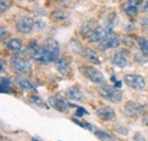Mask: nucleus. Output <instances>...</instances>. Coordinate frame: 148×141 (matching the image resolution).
Returning a JSON list of instances; mask_svg holds the SVG:
<instances>
[{"instance_id":"nucleus-10","label":"nucleus","mask_w":148,"mask_h":141,"mask_svg":"<svg viewBox=\"0 0 148 141\" xmlns=\"http://www.w3.org/2000/svg\"><path fill=\"white\" fill-rule=\"evenodd\" d=\"M110 62H111L113 66H116V67H120V68H123V67L128 66V64H129L128 56L124 53V50L114 51L110 57Z\"/></svg>"},{"instance_id":"nucleus-35","label":"nucleus","mask_w":148,"mask_h":141,"mask_svg":"<svg viewBox=\"0 0 148 141\" xmlns=\"http://www.w3.org/2000/svg\"><path fill=\"white\" fill-rule=\"evenodd\" d=\"M21 1H30V2H36L37 0H21Z\"/></svg>"},{"instance_id":"nucleus-17","label":"nucleus","mask_w":148,"mask_h":141,"mask_svg":"<svg viewBox=\"0 0 148 141\" xmlns=\"http://www.w3.org/2000/svg\"><path fill=\"white\" fill-rule=\"evenodd\" d=\"M96 114L103 121H111L113 118H115V115H116L115 110L110 107H100L96 110Z\"/></svg>"},{"instance_id":"nucleus-18","label":"nucleus","mask_w":148,"mask_h":141,"mask_svg":"<svg viewBox=\"0 0 148 141\" xmlns=\"http://www.w3.org/2000/svg\"><path fill=\"white\" fill-rule=\"evenodd\" d=\"M93 134L98 140L100 141H116V137L113 133L108 132V131H105V130H98L97 129L93 132Z\"/></svg>"},{"instance_id":"nucleus-29","label":"nucleus","mask_w":148,"mask_h":141,"mask_svg":"<svg viewBox=\"0 0 148 141\" xmlns=\"http://www.w3.org/2000/svg\"><path fill=\"white\" fill-rule=\"evenodd\" d=\"M9 5L10 2L9 1H5V0H1V14L5 13V10H7L9 8Z\"/></svg>"},{"instance_id":"nucleus-15","label":"nucleus","mask_w":148,"mask_h":141,"mask_svg":"<svg viewBox=\"0 0 148 141\" xmlns=\"http://www.w3.org/2000/svg\"><path fill=\"white\" fill-rule=\"evenodd\" d=\"M14 82H15V84H16L22 91H24V92H32V91H34L33 84H32L26 77H24V76L16 75V76L14 77Z\"/></svg>"},{"instance_id":"nucleus-25","label":"nucleus","mask_w":148,"mask_h":141,"mask_svg":"<svg viewBox=\"0 0 148 141\" xmlns=\"http://www.w3.org/2000/svg\"><path fill=\"white\" fill-rule=\"evenodd\" d=\"M72 121H73L74 123H76L79 126H81V127H83V129H86V130H89V131H91V132H95L97 129L93 126L92 124L90 123H86V122H81V121H79V120H76V118H72Z\"/></svg>"},{"instance_id":"nucleus-23","label":"nucleus","mask_w":148,"mask_h":141,"mask_svg":"<svg viewBox=\"0 0 148 141\" xmlns=\"http://www.w3.org/2000/svg\"><path fill=\"white\" fill-rule=\"evenodd\" d=\"M116 25V14L115 13H111L107 19H106V27H107V31H113V27Z\"/></svg>"},{"instance_id":"nucleus-30","label":"nucleus","mask_w":148,"mask_h":141,"mask_svg":"<svg viewBox=\"0 0 148 141\" xmlns=\"http://www.w3.org/2000/svg\"><path fill=\"white\" fill-rule=\"evenodd\" d=\"M8 34H9L8 31L5 30V27H1V40H2V41L5 40V36H6V38L8 36Z\"/></svg>"},{"instance_id":"nucleus-1","label":"nucleus","mask_w":148,"mask_h":141,"mask_svg":"<svg viewBox=\"0 0 148 141\" xmlns=\"http://www.w3.org/2000/svg\"><path fill=\"white\" fill-rule=\"evenodd\" d=\"M60 57V46L55 39H46L43 43L40 46V49L33 59L41 64H50L56 63V60Z\"/></svg>"},{"instance_id":"nucleus-14","label":"nucleus","mask_w":148,"mask_h":141,"mask_svg":"<svg viewBox=\"0 0 148 141\" xmlns=\"http://www.w3.org/2000/svg\"><path fill=\"white\" fill-rule=\"evenodd\" d=\"M107 34V29H104L103 26H96L91 32V34L89 35L88 40L92 43H100L104 38Z\"/></svg>"},{"instance_id":"nucleus-11","label":"nucleus","mask_w":148,"mask_h":141,"mask_svg":"<svg viewBox=\"0 0 148 141\" xmlns=\"http://www.w3.org/2000/svg\"><path fill=\"white\" fill-rule=\"evenodd\" d=\"M144 110H145V106L140 103L132 101V100L128 101L124 106V113L130 117H137V116L141 115L144 113Z\"/></svg>"},{"instance_id":"nucleus-33","label":"nucleus","mask_w":148,"mask_h":141,"mask_svg":"<svg viewBox=\"0 0 148 141\" xmlns=\"http://www.w3.org/2000/svg\"><path fill=\"white\" fill-rule=\"evenodd\" d=\"M6 70H7V65L5 64V60H3V59H1V73L3 74Z\"/></svg>"},{"instance_id":"nucleus-22","label":"nucleus","mask_w":148,"mask_h":141,"mask_svg":"<svg viewBox=\"0 0 148 141\" xmlns=\"http://www.w3.org/2000/svg\"><path fill=\"white\" fill-rule=\"evenodd\" d=\"M13 89V84L9 77H1V93H9Z\"/></svg>"},{"instance_id":"nucleus-3","label":"nucleus","mask_w":148,"mask_h":141,"mask_svg":"<svg viewBox=\"0 0 148 141\" xmlns=\"http://www.w3.org/2000/svg\"><path fill=\"white\" fill-rule=\"evenodd\" d=\"M99 94L107 101H110L112 104H119L120 101H122L123 98V93L116 89L115 87H111V86H103L98 90Z\"/></svg>"},{"instance_id":"nucleus-32","label":"nucleus","mask_w":148,"mask_h":141,"mask_svg":"<svg viewBox=\"0 0 148 141\" xmlns=\"http://www.w3.org/2000/svg\"><path fill=\"white\" fill-rule=\"evenodd\" d=\"M141 10L143 12H148V0H145L143 6H141Z\"/></svg>"},{"instance_id":"nucleus-21","label":"nucleus","mask_w":148,"mask_h":141,"mask_svg":"<svg viewBox=\"0 0 148 141\" xmlns=\"http://www.w3.org/2000/svg\"><path fill=\"white\" fill-rule=\"evenodd\" d=\"M96 26L92 24V21H89V22H84L83 24H82V26H81V34L83 35L84 38H89V35L91 34V32L93 31V29H95Z\"/></svg>"},{"instance_id":"nucleus-9","label":"nucleus","mask_w":148,"mask_h":141,"mask_svg":"<svg viewBox=\"0 0 148 141\" xmlns=\"http://www.w3.org/2000/svg\"><path fill=\"white\" fill-rule=\"evenodd\" d=\"M143 3L144 0H125L122 5V9L129 17H134L138 14V10L140 6H143Z\"/></svg>"},{"instance_id":"nucleus-12","label":"nucleus","mask_w":148,"mask_h":141,"mask_svg":"<svg viewBox=\"0 0 148 141\" xmlns=\"http://www.w3.org/2000/svg\"><path fill=\"white\" fill-rule=\"evenodd\" d=\"M56 70H58V73H60L64 76H67L71 73V64L67 59L66 56H60L55 63Z\"/></svg>"},{"instance_id":"nucleus-24","label":"nucleus","mask_w":148,"mask_h":141,"mask_svg":"<svg viewBox=\"0 0 148 141\" xmlns=\"http://www.w3.org/2000/svg\"><path fill=\"white\" fill-rule=\"evenodd\" d=\"M138 44H139V48H140L141 53H144L145 55L148 56V39H146V38H139L138 39Z\"/></svg>"},{"instance_id":"nucleus-13","label":"nucleus","mask_w":148,"mask_h":141,"mask_svg":"<svg viewBox=\"0 0 148 141\" xmlns=\"http://www.w3.org/2000/svg\"><path fill=\"white\" fill-rule=\"evenodd\" d=\"M65 94H66V97L70 100L79 101V103L84 101V94H83L82 90L79 88V87H76V86L69 87V88L65 90Z\"/></svg>"},{"instance_id":"nucleus-5","label":"nucleus","mask_w":148,"mask_h":141,"mask_svg":"<svg viewBox=\"0 0 148 141\" xmlns=\"http://www.w3.org/2000/svg\"><path fill=\"white\" fill-rule=\"evenodd\" d=\"M10 65L16 72H18L21 74H29L31 73L32 70V64L30 60L27 59H24L22 57L18 56H15V57H12L10 59Z\"/></svg>"},{"instance_id":"nucleus-20","label":"nucleus","mask_w":148,"mask_h":141,"mask_svg":"<svg viewBox=\"0 0 148 141\" xmlns=\"http://www.w3.org/2000/svg\"><path fill=\"white\" fill-rule=\"evenodd\" d=\"M70 17V14L63 9H56L50 14V19H53L54 22H64Z\"/></svg>"},{"instance_id":"nucleus-6","label":"nucleus","mask_w":148,"mask_h":141,"mask_svg":"<svg viewBox=\"0 0 148 141\" xmlns=\"http://www.w3.org/2000/svg\"><path fill=\"white\" fill-rule=\"evenodd\" d=\"M120 44H121V41H120L119 36L115 34V33H113V31H107L106 36L104 38V40L100 43H98V47H99L100 50L106 51L108 49H115V48H117Z\"/></svg>"},{"instance_id":"nucleus-7","label":"nucleus","mask_w":148,"mask_h":141,"mask_svg":"<svg viewBox=\"0 0 148 141\" xmlns=\"http://www.w3.org/2000/svg\"><path fill=\"white\" fill-rule=\"evenodd\" d=\"M34 26H36V21L33 19V17L30 16H23L16 22V30L21 34H30L34 29Z\"/></svg>"},{"instance_id":"nucleus-26","label":"nucleus","mask_w":148,"mask_h":141,"mask_svg":"<svg viewBox=\"0 0 148 141\" xmlns=\"http://www.w3.org/2000/svg\"><path fill=\"white\" fill-rule=\"evenodd\" d=\"M134 60L139 64H147L148 63V56L144 53H137L134 55Z\"/></svg>"},{"instance_id":"nucleus-28","label":"nucleus","mask_w":148,"mask_h":141,"mask_svg":"<svg viewBox=\"0 0 148 141\" xmlns=\"http://www.w3.org/2000/svg\"><path fill=\"white\" fill-rule=\"evenodd\" d=\"M87 114L89 115V113H88V112H87L84 108H82V107H79V108L76 109V114H75V115H76L77 117H82L83 115H87Z\"/></svg>"},{"instance_id":"nucleus-8","label":"nucleus","mask_w":148,"mask_h":141,"mask_svg":"<svg viewBox=\"0 0 148 141\" xmlns=\"http://www.w3.org/2000/svg\"><path fill=\"white\" fill-rule=\"evenodd\" d=\"M48 104L51 108L60 113H66L70 109V107H72V105L67 101V99L62 96H50L48 98Z\"/></svg>"},{"instance_id":"nucleus-36","label":"nucleus","mask_w":148,"mask_h":141,"mask_svg":"<svg viewBox=\"0 0 148 141\" xmlns=\"http://www.w3.org/2000/svg\"><path fill=\"white\" fill-rule=\"evenodd\" d=\"M32 141H38L37 139H32Z\"/></svg>"},{"instance_id":"nucleus-2","label":"nucleus","mask_w":148,"mask_h":141,"mask_svg":"<svg viewBox=\"0 0 148 141\" xmlns=\"http://www.w3.org/2000/svg\"><path fill=\"white\" fill-rule=\"evenodd\" d=\"M81 73L84 75L86 79H88L90 82H92L98 86H103L106 83V79L104 76V74L99 70L95 68L92 66H88V65H83L80 67Z\"/></svg>"},{"instance_id":"nucleus-4","label":"nucleus","mask_w":148,"mask_h":141,"mask_svg":"<svg viewBox=\"0 0 148 141\" xmlns=\"http://www.w3.org/2000/svg\"><path fill=\"white\" fill-rule=\"evenodd\" d=\"M124 83L133 90H144L146 88V80L139 74H125L123 76Z\"/></svg>"},{"instance_id":"nucleus-34","label":"nucleus","mask_w":148,"mask_h":141,"mask_svg":"<svg viewBox=\"0 0 148 141\" xmlns=\"http://www.w3.org/2000/svg\"><path fill=\"white\" fill-rule=\"evenodd\" d=\"M121 86H122L121 82H115V86H114V87H115L116 89H119V88H121Z\"/></svg>"},{"instance_id":"nucleus-16","label":"nucleus","mask_w":148,"mask_h":141,"mask_svg":"<svg viewBox=\"0 0 148 141\" xmlns=\"http://www.w3.org/2000/svg\"><path fill=\"white\" fill-rule=\"evenodd\" d=\"M81 55L83 56L84 59H87L89 63H91L93 65H100L101 64L97 51H95L91 48H83L81 51Z\"/></svg>"},{"instance_id":"nucleus-27","label":"nucleus","mask_w":148,"mask_h":141,"mask_svg":"<svg viewBox=\"0 0 148 141\" xmlns=\"http://www.w3.org/2000/svg\"><path fill=\"white\" fill-rule=\"evenodd\" d=\"M31 100H32V103H33L34 105L39 106V107H46V104L43 103V100H42L39 96H37V94H33V96L31 97Z\"/></svg>"},{"instance_id":"nucleus-31","label":"nucleus","mask_w":148,"mask_h":141,"mask_svg":"<svg viewBox=\"0 0 148 141\" xmlns=\"http://www.w3.org/2000/svg\"><path fill=\"white\" fill-rule=\"evenodd\" d=\"M141 122H143V124H144L145 126H147V127H148V114H145V115L143 116Z\"/></svg>"},{"instance_id":"nucleus-19","label":"nucleus","mask_w":148,"mask_h":141,"mask_svg":"<svg viewBox=\"0 0 148 141\" xmlns=\"http://www.w3.org/2000/svg\"><path fill=\"white\" fill-rule=\"evenodd\" d=\"M6 47H7L9 50L14 51V53H18V51L22 50V48H23V41H22L21 39H18V38L10 39V40L7 41Z\"/></svg>"}]
</instances>
